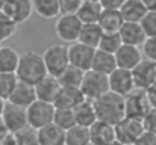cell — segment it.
Returning <instances> with one entry per match:
<instances>
[{
    "label": "cell",
    "mask_w": 156,
    "mask_h": 145,
    "mask_svg": "<svg viewBox=\"0 0 156 145\" xmlns=\"http://www.w3.org/2000/svg\"><path fill=\"white\" fill-rule=\"evenodd\" d=\"M96 115L99 121H105L108 124L115 126L126 116V109H124V97L118 95L112 91H108L102 97L93 100Z\"/></svg>",
    "instance_id": "1"
},
{
    "label": "cell",
    "mask_w": 156,
    "mask_h": 145,
    "mask_svg": "<svg viewBox=\"0 0 156 145\" xmlns=\"http://www.w3.org/2000/svg\"><path fill=\"white\" fill-rule=\"evenodd\" d=\"M15 76L20 82H24L29 85H37L41 79H44L47 76V70H46L43 56L37 51H26V53L20 54Z\"/></svg>",
    "instance_id": "2"
},
{
    "label": "cell",
    "mask_w": 156,
    "mask_h": 145,
    "mask_svg": "<svg viewBox=\"0 0 156 145\" xmlns=\"http://www.w3.org/2000/svg\"><path fill=\"white\" fill-rule=\"evenodd\" d=\"M47 74L58 77L68 65V47L64 44H55L50 46L49 48H46V51L41 54Z\"/></svg>",
    "instance_id": "3"
},
{
    "label": "cell",
    "mask_w": 156,
    "mask_h": 145,
    "mask_svg": "<svg viewBox=\"0 0 156 145\" xmlns=\"http://www.w3.org/2000/svg\"><path fill=\"white\" fill-rule=\"evenodd\" d=\"M79 88L87 100H96L109 91L108 76L96 73L93 70H88L83 73V79H82V83Z\"/></svg>",
    "instance_id": "4"
},
{
    "label": "cell",
    "mask_w": 156,
    "mask_h": 145,
    "mask_svg": "<svg viewBox=\"0 0 156 145\" xmlns=\"http://www.w3.org/2000/svg\"><path fill=\"white\" fill-rule=\"evenodd\" d=\"M26 115H27V126L38 130V129L53 123L55 106L52 103L35 100L29 107H26Z\"/></svg>",
    "instance_id": "5"
},
{
    "label": "cell",
    "mask_w": 156,
    "mask_h": 145,
    "mask_svg": "<svg viewBox=\"0 0 156 145\" xmlns=\"http://www.w3.org/2000/svg\"><path fill=\"white\" fill-rule=\"evenodd\" d=\"M114 130H115V141H118L120 144L123 145L135 144L136 139L144 132L143 119L124 116L120 123H117L114 126Z\"/></svg>",
    "instance_id": "6"
},
{
    "label": "cell",
    "mask_w": 156,
    "mask_h": 145,
    "mask_svg": "<svg viewBox=\"0 0 156 145\" xmlns=\"http://www.w3.org/2000/svg\"><path fill=\"white\" fill-rule=\"evenodd\" d=\"M82 21L76 14H61L55 24V32L58 38L67 44H73L79 40Z\"/></svg>",
    "instance_id": "7"
},
{
    "label": "cell",
    "mask_w": 156,
    "mask_h": 145,
    "mask_svg": "<svg viewBox=\"0 0 156 145\" xmlns=\"http://www.w3.org/2000/svg\"><path fill=\"white\" fill-rule=\"evenodd\" d=\"M124 109H126V116L143 119L144 115L152 109L146 89L135 88L130 94L124 97Z\"/></svg>",
    "instance_id": "8"
},
{
    "label": "cell",
    "mask_w": 156,
    "mask_h": 145,
    "mask_svg": "<svg viewBox=\"0 0 156 145\" xmlns=\"http://www.w3.org/2000/svg\"><path fill=\"white\" fill-rule=\"evenodd\" d=\"M0 118H2V123H3V126L8 132L17 133V132L23 130L24 127H27L26 109L20 107V106H15L9 101H6Z\"/></svg>",
    "instance_id": "9"
},
{
    "label": "cell",
    "mask_w": 156,
    "mask_h": 145,
    "mask_svg": "<svg viewBox=\"0 0 156 145\" xmlns=\"http://www.w3.org/2000/svg\"><path fill=\"white\" fill-rule=\"evenodd\" d=\"M0 9L15 24L26 23L34 14L32 0H3L0 5Z\"/></svg>",
    "instance_id": "10"
},
{
    "label": "cell",
    "mask_w": 156,
    "mask_h": 145,
    "mask_svg": "<svg viewBox=\"0 0 156 145\" xmlns=\"http://www.w3.org/2000/svg\"><path fill=\"white\" fill-rule=\"evenodd\" d=\"M68 47V62L70 65L82 70V71H88L91 70V62L96 53V48L85 46L79 41L67 46Z\"/></svg>",
    "instance_id": "11"
},
{
    "label": "cell",
    "mask_w": 156,
    "mask_h": 145,
    "mask_svg": "<svg viewBox=\"0 0 156 145\" xmlns=\"http://www.w3.org/2000/svg\"><path fill=\"white\" fill-rule=\"evenodd\" d=\"M109 91L118 94V95L126 97L135 89V82H133V74L129 70L123 68H115L109 76Z\"/></svg>",
    "instance_id": "12"
},
{
    "label": "cell",
    "mask_w": 156,
    "mask_h": 145,
    "mask_svg": "<svg viewBox=\"0 0 156 145\" xmlns=\"http://www.w3.org/2000/svg\"><path fill=\"white\" fill-rule=\"evenodd\" d=\"M133 82H135V88L140 89H149L156 85V62L143 59L133 70Z\"/></svg>",
    "instance_id": "13"
},
{
    "label": "cell",
    "mask_w": 156,
    "mask_h": 145,
    "mask_svg": "<svg viewBox=\"0 0 156 145\" xmlns=\"http://www.w3.org/2000/svg\"><path fill=\"white\" fill-rule=\"evenodd\" d=\"M114 56H115L117 68H123L129 71H132L143 60L141 48L135 46H127V44H121V47L114 53Z\"/></svg>",
    "instance_id": "14"
},
{
    "label": "cell",
    "mask_w": 156,
    "mask_h": 145,
    "mask_svg": "<svg viewBox=\"0 0 156 145\" xmlns=\"http://www.w3.org/2000/svg\"><path fill=\"white\" fill-rule=\"evenodd\" d=\"M90 132V142L94 145H106L115 141V130L112 124L105 121H96L88 127Z\"/></svg>",
    "instance_id": "15"
},
{
    "label": "cell",
    "mask_w": 156,
    "mask_h": 145,
    "mask_svg": "<svg viewBox=\"0 0 156 145\" xmlns=\"http://www.w3.org/2000/svg\"><path fill=\"white\" fill-rule=\"evenodd\" d=\"M120 38L123 41V44L127 46H135V47H141L146 41V33L141 27L140 23H132V21H124L118 30Z\"/></svg>",
    "instance_id": "16"
},
{
    "label": "cell",
    "mask_w": 156,
    "mask_h": 145,
    "mask_svg": "<svg viewBox=\"0 0 156 145\" xmlns=\"http://www.w3.org/2000/svg\"><path fill=\"white\" fill-rule=\"evenodd\" d=\"M37 100L35 95V88L34 85H29V83H24V82H17L15 88L12 89L11 95L8 97L6 101L15 104V106H20V107H29L34 101Z\"/></svg>",
    "instance_id": "17"
},
{
    "label": "cell",
    "mask_w": 156,
    "mask_h": 145,
    "mask_svg": "<svg viewBox=\"0 0 156 145\" xmlns=\"http://www.w3.org/2000/svg\"><path fill=\"white\" fill-rule=\"evenodd\" d=\"M35 88V95L37 100H41V101H46V103H52L55 101V98L58 95L59 89H61V85L58 82V79L55 76L47 74L44 79H41L37 85H34Z\"/></svg>",
    "instance_id": "18"
},
{
    "label": "cell",
    "mask_w": 156,
    "mask_h": 145,
    "mask_svg": "<svg viewBox=\"0 0 156 145\" xmlns=\"http://www.w3.org/2000/svg\"><path fill=\"white\" fill-rule=\"evenodd\" d=\"M85 100L80 88H67L61 86L58 95L53 101V106L58 109H74L77 104H80Z\"/></svg>",
    "instance_id": "19"
},
{
    "label": "cell",
    "mask_w": 156,
    "mask_h": 145,
    "mask_svg": "<svg viewBox=\"0 0 156 145\" xmlns=\"http://www.w3.org/2000/svg\"><path fill=\"white\" fill-rule=\"evenodd\" d=\"M40 145H62L65 144V130L58 127L55 123H50L37 130Z\"/></svg>",
    "instance_id": "20"
},
{
    "label": "cell",
    "mask_w": 156,
    "mask_h": 145,
    "mask_svg": "<svg viewBox=\"0 0 156 145\" xmlns=\"http://www.w3.org/2000/svg\"><path fill=\"white\" fill-rule=\"evenodd\" d=\"M147 11L149 9L143 0H124L123 5L120 6V14L123 20L132 23H140Z\"/></svg>",
    "instance_id": "21"
},
{
    "label": "cell",
    "mask_w": 156,
    "mask_h": 145,
    "mask_svg": "<svg viewBox=\"0 0 156 145\" xmlns=\"http://www.w3.org/2000/svg\"><path fill=\"white\" fill-rule=\"evenodd\" d=\"M74 119L77 126H83V127H90L91 124H94L97 121V115H96V109H94V103L93 100H83L80 104H77L74 109Z\"/></svg>",
    "instance_id": "22"
},
{
    "label": "cell",
    "mask_w": 156,
    "mask_h": 145,
    "mask_svg": "<svg viewBox=\"0 0 156 145\" xmlns=\"http://www.w3.org/2000/svg\"><path fill=\"white\" fill-rule=\"evenodd\" d=\"M115 68H117L115 56L112 53L96 48V53H94V57H93V62H91V70L96 71V73L109 76Z\"/></svg>",
    "instance_id": "23"
},
{
    "label": "cell",
    "mask_w": 156,
    "mask_h": 145,
    "mask_svg": "<svg viewBox=\"0 0 156 145\" xmlns=\"http://www.w3.org/2000/svg\"><path fill=\"white\" fill-rule=\"evenodd\" d=\"M102 11H103V6L100 5L99 0H85L82 3V6L79 8V11L76 12V15L82 21V24H85V23H97L99 18H100Z\"/></svg>",
    "instance_id": "24"
},
{
    "label": "cell",
    "mask_w": 156,
    "mask_h": 145,
    "mask_svg": "<svg viewBox=\"0 0 156 145\" xmlns=\"http://www.w3.org/2000/svg\"><path fill=\"white\" fill-rule=\"evenodd\" d=\"M102 35H103V30L99 26V23H85L80 27V33H79V40L77 41L85 44V46L97 48Z\"/></svg>",
    "instance_id": "25"
},
{
    "label": "cell",
    "mask_w": 156,
    "mask_h": 145,
    "mask_svg": "<svg viewBox=\"0 0 156 145\" xmlns=\"http://www.w3.org/2000/svg\"><path fill=\"white\" fill-rule=\"evenodd\" d=\"M97 23L103 32H118L124 20L120 14V9H103Z\"/></svg>",
    "instance_id": "26"
},
{
    "label": "cell",
    "mask_w": 156,
    "mask_h": 145,
    "mask_svg": "<svg viewBox=\"0 0 156 145\" xmlns=\"http://www.w3.org/2000/svg\"><path fill=\"white\" fill-rule=\"evenodd\" d=\"M32 8L38 17L46 20L58 18L61 15L58 0H32Z\"/></svg>",
    "instance_id": "27"
},
{
    "label": "cell",
    "mask_w": 156,
    "mask_h": 145,
    "mask_svg": "<svg viewBox=\"0 0 156 145\" xmlns=\"http://www.w3.org/2000/svg\"><path fill=\"white\" fill-rule=\"evenodd\" d=\"M83 73L82 70L73 67V65H68L56 79L59 82L61 86H67V88H79L80 83H82V79H83Z\"/></svg>",
    "instance_id": "28"
},
{
    "label": "cell",
    "mask_w": 156,
    "mask_h": 145,
    "mask_svg": "<svg viewBox=\"0 0 156 145\" xmlns=\"http://www.w3.org/2000/svg\"><path fill=\"white\" fill-rule=\"evenodd\" d=\"M20 54L12 47H0V73H15Z\"/></svg>",
    "instance_id": "29"
},
{
    "label": "cell",
    "mask_w": 156,
    "mask_h": 145,
    "mask_svg": "<svg viewBox=\"0 0 156 145\" xmlns=\"http://www.w3.org/2000/svg\"><path fill=\"white\" fill-rule=\"evenodd\" d=\"M65 144L67 145H88L90 144V132L88 127L73 126L65 130Z\"/></svg>",
    "instance_id": "30"
},
{
    "label": "cell",
    "mask_w": 156,
    "mask_h": 145,
    "mask_svg": "<svg viewBox=\"0 0 156 145\" xmlns=\"http://www.w3.org/2000/svg\"><path fill=\"white\" fill-rule=\"evenodd\" d=\"M121 44H123V41H121L118 32H103L97 48L114 54L118 48L121 47Z\"/></svg>",
    "instance_id": "31"
},
{
    "label": "cell",
    "mask_w": 156,
    "mask_h": 145,
    "mask_svg": "<svg viewBox=\"0 0 156 145\" xmlns=\"http://www.w3.org/2000/svg\"><path fill=\"white\" fill-rule=\"evenodd\" d=\"M53 123L61 127L62 130H68L73 126H76V119H74V112L73 109H58L55 107V116H53Z\"/></svg>",
    "instance_id": "32"
},
{
    "label": "cell",
    "mask_w": 156,
    "mask_h": 145,
    "mask_svg": "<svg viewBox=\"0 0 156 145\" xmlns=\"http://www.w3.org/2000/svg\"><path fill=\"white\" fill-rule=\"evenodd\" d=\"M17 26L2 9H0V44L6 40H9L15 32H17Z\"/></svg>",
    "instance_id": "33"
},
{
    "label": "cell",
    "mask_w": 156,
    "mask_h": 145,
    "mask_svg": "<svg viewBox=\"0 0 156 145\" xmlns=\"http://www.w3.org/2000/svg\"><path fill=\"white\" fill-rule=\"evenodd\" d=\"M17 82H18V79H17L15 73H0V97L8 100L12 89L15 88Z\"/></svg>",
    "instance_id": "34"
},
{
    "label": "cell",
    "mask_w": 156,
    "mask_h": 145,
    "mask_svg": "<svg viewBox=\"0 0 156 145\" xmlns=\"http://www.w3.org/2000/svg\"><path fill=\"white\" fill-rule=\"evenodd\" d=\"M15 139H17V145H40L38 144V135L37 130L32 127H24L23 130L15 133Z\"/></svg>",
    "instance_id": "35"
},
{
    "label": "cell",
    "mask_w": 156,
    "mask_h": 145,
    "mask_svg": "<svg viewBox=\"0 0 156 145\" xmlns=\"http://www.w3.org/2000/svg\"><path fill=\"white\" fill-rule=\"evenodd\" d=\"M146 36H156V9H149L140 21Z\"/></svg>",
    "instance_id": "36"
},
{
    "label": "cell",
    "mask_w": 156,
    "mask_h": 145,
    "mask_svg": "<svg viewBox=\"0 0 156 145\" xmlns=\"http://www.w3.org/2000/svg\"><path fill=\"white\" fill-rule=\"evenodd\" d=\"M140 48H141V51H143L144 59L152 60V62H156V36H149V38H146L144 44H143Z\"/></svg>",
    "instance_id": "37"
},
{
    "label": "cell",
    "mask_w": 156,
    "mask_h": 145,
    "mask_svg": "<svg viewBox=\"0 0 156 145\" xmlns=\"http://www.w3.org/2000/svg\"><path fill=\"white\" fill-rule=\"evenodd\" d=\"M61 14H76L85 0H58Z\"/></svg>",
    "instance_id": "38"
},
{
    "label": "cell",
    "mask_w": 156,
    "mask_h": 145,
    "mask_svg": "<svg viewBox=\"0 0 156 145\" xmlns=\"http://www.w3.org/2000/svg\"><path fill=\"white\" fill-rule=\"evenodd\" d=\"M143 126H144V130L146 132H150V133H156V109H150L144 118H143Z\"/></svg>",
    "instance_id": "39"
},
{
    "label": "cell",
    "mask_w": 156,
    "mask_h": 145,
    "mask_svg": "<svg viewBox=\"0 0 156 145\" xmlns=\"http://www.w3.org/2000/svg\"><path fill=\"white\" fill-rule=\"evenodd\" d=\"M135 145H156V133L150 132H143V135L136 139Z\"/></svg>",
    "instance_id": "40"
},
{
    "label": "cell",
    "mask_w": 156,
    "mask_h": 145,
    "mask_svg": "<svg viewBox=\"0 0 156 145\" xmlns=\"http://www.w3.org/2000/svg\"><path fill=\"white\" fill-rule=\"evenodd\" d=\"M103 9H120L124 0H99Z\"/></svg>",
    "instance_id": "41"
},
{
    "label": "cell",
    "mask_w": 156,
    "mask_h": 145,
    "mask_svg": "<svg viewBox=\"0 0 156 145\" xmlns=\"http://www.w3.org/2000/svg\"><path fill=\"white\" fill-rule=\"evenodd\" d=\"M147 97H149V103H150V106L156 109V85L155 86H152V88H149L147 91Z\"/></svg>",
    "instance_id": "42"
},
{
    "label": "cell",
    "mask_w": 156,
    "mask_h": 145,
    "mask_svg": "<svg viewBox=\"0 0 156 145\" xmlns=\"http://www.w3.org/2000/svg\"><path fill=\"white\" fill-rule=\"evenodd\" d=\"M147 9H156V0H143Z\"/></svg>",
    "instance_id": "43"
},
{
    "label": "cell",
    "mask_w": 156,
    "mask_h": 145,
    "mask_svg": "<svg viewBox=\"0 0 156 145\" xmlns=\"http://www.w3.org/2000/svg\"><path fill=\"white\" fill-rule=\"evenodd\" d=\"M5 104H6V100L0 97V115H2V112H3V107H5Z\"/></svg>",
    "instance_id": "44"
},
{
    "label": "cell",
    "mask_w": 156,
    "mask_h": 145,
    "mask_svg": "<svg viewBox=\"0 0 156 145\" xmlns=\"http://www.w3.org/2000/svg\"><path fill=\"white\" fill-rule=\"evenodd\" d=\"M5 132H6V129H5V126H3V123H2V118H0V136H2Z\"/></svg>",
    "instance_id": "45"
},
{
    "label": "cell",
    "mask_w": 156,
    "mask_h": 145,
    "mask_svg": "<svg viewBox=\"0 0 156 145\" xmlns=\"http://www.w3.org/2000/svg\"><path fill=\"white\" fill-rule=\"evenodd\" d=\"M106 145H123V144H120L118 141H114V142H111V144H106Z\"/></svg>",
    "instance_id": "46"
},
{
    "label": "cell",
    "mask_w": 156,
    "mask_h": 145,
    "mask_svg": "<svg viewBox=\"0 0 156 145\" xmlns=\"http://www.w3.org/2000/svg\"><path fill=\"white\" fill-rule=\"evenodd\" d=\"M88 145H94V144H91V142H90V144H88Z\"/></svg>",
    "instance_id": "47"
},
{
    "label": "cell",
    "mask_w": 156,
    "mask_h": 145,
    "mask_svg": "<svg viewBox=\"0 0 156 145\" xmlns=\"http://www.w3.org/2000/svg\"><path fill=\"white\" fill-rule=\"evenodd\" d=\"M129 145H135V144H129Z\"/></svg>",
    "instance_id": "48"
},
{
    "label": "cell",
    "mask_w": 156,
    "mask_h": 145,
    "mask_svg": "<svg viewBox=\"0 0 156 145\" xmlns=\"http://www.w3.org/2000/svg\"><path fill=\"white\" fill-rule=\"evenodd\" d=\"M62 145H67V144H62Z\"/></svg>",
    "instance_id": "49"
},
{
    "label": "cell",
    "mask_w": 156,
    "mask_h": 145,
    "mask_svg": "<svg viewBox=\"0 0 156 145\" xmlns=\"http://www.w3.org/2000/svg\"><path fill=\"white\" fill-rule=\"evenodd\" d=\"M0 47H2V44H0Z\"/></svg>",
    "instance_id": "50"
}]
</instances>
